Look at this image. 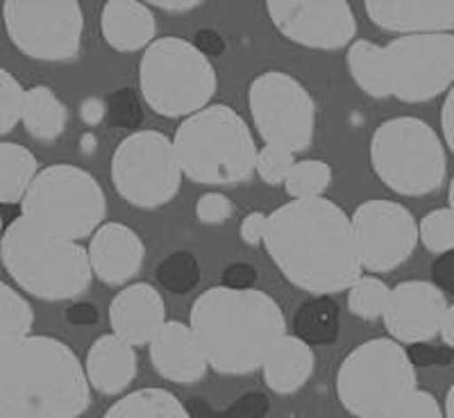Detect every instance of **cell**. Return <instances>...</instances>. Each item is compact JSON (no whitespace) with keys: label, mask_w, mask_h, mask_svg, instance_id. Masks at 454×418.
Returning a JSON list of instances; mask_svg holds the SVG:
<instances>
[{"label":"cell","mask_w":454,"mask_h":418,"mask_svg":"<svg viewBox=\"0 0 454 418\" xmlns=\"http://www.w3.org/2000/svg\"><path fill=\"white\" fill-rule=\"evenodd\" d=\"M248 107L263 146L302 153L314 144L316 103L291 73L266 71L250 83Z\"/></svg>","instance_id":"obj_11"},{"label":"cell","mask_w":454,"mask_h":418,"mask_svg":"<svg viewBox=\"0 0 454 418\" xmlns=\"http://www.w3.org/2000/svg\"><path fill=\"white\" fill-rule=\"evenodd\" d=\"M448 298L434 282L404 280L391 287L382 320L388 336L397 343H425L441 335Z\"/></svg>","instance_id":"obj_16"},{"label":"cell","mask_w":454,"mask_h":418,"mask_svg":"<svg viewBox=\"0 0 454 418\" xmlns=\"http://www.w3.org/2000/svg\"><path fill=\"white\" fill-rule=\"evenodd\" d=\"M35 326L30 303L7 282H0V351L27 339Z\"/></svg>","instance_id":"obj_29"},{"label":"cell","mask_w":454,"mask_h":418,"mask_svg":"<svg viewBox=\"0 0 454 418\" xmlns=\"http://www.w3.org/2000/svg\"><path fill=\"white\" fill-rule=\"evenodd\" d=\"M150 362L164 380L184 387L200 383L209 368L192 326L182 320H166L150 341Z\"/></svg>","instance_id":"obj_20"},{"label":"cell","mask_w":454,"mask_h":418,"mask_svg":"<svg viewBox=\"0 0 454 418\" xmlns=\"http://www.w3.org/2000/svg\"><path fill=\"white\" fill-rule=\"evenodd\" d=\"M372 26L407 35H454V0H366Z\"/></svg>","instance_id":"obj_17"},{"label":"cell","mask_w":454,"mask_h":418,"mask_svg":"<svg viewBox=\"0 0 454 418\" xmlns=\"http://www.w3.org/2000/svg\"><path fill=\"white\" fill-rule=\"evenodd\" d=\"M67 107L55 96L51 87L36 84L27 91L26 112H23V125L27 135L36 141H55L67 130Z\"/></svg>","instance_id":"obj_25"},{"label":"cell","mask_w":454,"mask_h":418,"mask_svg":"<svg viewBox=\"0 0 454 418\" xmlns=\"http://www.w3.org/2000/svg\"><path fill=\"white\" fill-rule=\"evenodd\" d=\"M186 409H189L192 418H266V414L270 412V400L266 393L248 391L243 393L239 400H234L230 407L214 409L205 398L192 396L186 403Z\"/></svg>","instance_id":"obj_32"},{"label":"cell","mask_w":454,"mask_h":418,"mask_svg":"<svg viewBox=\"0 0 454 418\" xmlns=\"http://www.w3.org/2000/svg\"><path fill=\"white\" fill-rule=\"evenodd\" d=\"M189 326L209 368L221 375H250L286 335V319L275 298L257 289L212 287L193 300Z\"/></svg>","instance_id":"obj_2"},{"label":"cell","mask_w":454,"mask_h":418,"mask_svg":"<svg viewBox=\"0 0 454 418\" xmlns=\"http://www.w3.org/2000/svg\"><path fill=\"white\" fill-rule=\"evenodd\" d=\"M266 227H269V214L259 212V209L246 214L241 221V241L246 246H259L266 237Z\"/></svg>","instance_id":"obj_42"},{"label":"cell","mask_w":454,"mask_h":418,"mask_svg":"<svg viewBox=\"0 0 454 418\" xmlns=\"http://www.w3.org/2000/svg\"><path fill=\"white\" fill-rule=\"evenodd\" d=\"M100 32L114 51H145L157 42V19L153 7L139 0H109L100 12Z\"/></svg>","instance_id":"obj_21"},{"label":"cell","mask_w":454,"mask_h":418,"mask_svg":"<svg viewBox=\"0 0 454 418\" xmlns=\"http://www.w3.org/2000/svg\"><path fill=\"white\" fill-rule=\"evenodd\" d=\"M295 336L307 341L309 346L332 343L339 336L340 314L339 305L330 296H314L302 303L294 319Z\"/></svg>","instance_id":"obj_28"},{"label":"cell","mask_w":454,"mask_h":418,"mask_svg":"<svg viewBox=\"0 0 454 418\" xmlns=\"http://www.w3.org/2000/svg\"><path fill=\"white\" fill-rule=\"evenodd\" d=\"M103 418H192V414L176 393L148 387L116 400Z\"/></svg>","instance_id":"obj_27"},{"label":"cell","mask_w":454,"mask_h":418,"mask_svg":"<svg viewBox=\"0 0 454 418\" xmlns=\"http://www.w3.org/2000/svg\"><path fill=\"white\" fill-rule=\"evenodd\" d=\"M409 359L413 367L427 368V367H448L454 359V351L448 346H432L429 341L425 343H413L409 346Z\"/></svg>","instance_id":"obj_40"},{"label":"cell","mask_w":454,"mask_h":418,"mask_svg":"<svg viewBox=\"0 0 454 418\" xmlns=\"http://www.w3.org/2000/svg\"><path fill=\"white\" fill-rule=\"evenodd\" d=\"M105 103H107V119L116 128L135 130L141 125V105L132 89H116Z\"/></svg>","instance_id":"obj_37"},{"label":"cell","mask_w":454,"mask_h":418,"mask_svg":"<svg viewBox=\"0 0 454 418\" xmlns=\"http://www.w3.org/2000/svg\"><path fill=\"white\" fill-rule=\"evenodd\" d=\"M173 146L182 176L193 185H241L254 173L259 148L241 114L209 105L177 125Z\"/></svg>","instance_id":"obj_5"},{"label":"cell","mask_w":454,"mask_h":418,"mask_svg":"<svg viewBox=\"0 0 454 418\" xmlns=\"http://www.w3.org/2000/svg\"><path fill=\"white\" fill-rule=\"evenodd\" d=\"M150 7H155V10L161 12H173V14H184V12H192L202 7V0H182V3H153Z\"/></svg>","instance_id":"obj_48"},{"label":"cell","mask_w":454,"mask_h":418,"mask_svg":"<svg viewBox=\"0 0 454 418\" xmlns=\"http://www.w3.org/2000/svg\"><path fill=\"white\" fill-rule=\"evenodd\" d=\"M36 176H39V162L32 150L14 141L0 144V201L3 205L23 202Z\"/></svg>","instance_id":"obj_24"},{"label":"cell","mask_w":454,"mask_h":418,"mask_svg":"<svg viewBox=\"0 0 454 418\" xmlns=\"http://www.w3.org/2000/svg\"><path fill=\"white\" fill-rule=\"evenodd\" d=\"M157 282L176 296L192 294L200 282V264L189 250H177L157 264Z\"/></svg>","instance_id":"obj_31"},{"label":"cell","mask_w":454,"mask_h":418,"mask_svg":"<svg viewBox=\"0 0 454 418\" xmlns=\"http://www.w3.org/2000/svg\"><path fill=\"white\" fill-rule=\"evenodd\" d=\"M388 291H391V287L382 278L362 275L348 289V310H350V314L359 316L364 320L380 319L387 310Z\"/></svg>","instance_id":"obj_33"},{"label":"cell","mask_w":454,"mask_h":418,"mask_svg":"<svg viewBox=\"0 0 454 418\" xmlns=\"http://www.w3.org/2000/svg\"><path fill=\"white\" fill-rule=\"evenodd\" d=\"M448 202H450L448 207H452V209H454V176H452V180H450V189H448Z\"/></svg>","instance_id":"obj_51"},{"label":"cell","mask_w":454,"mask_h":418,"mask_svg":"<svg viewBox=\"0 0 454 418\" xmlns=\"http://www.w3.org/2000/svg\"><path fill=\"white\" fill-rule=\"evenodd\" d=\"M416 389V367L395 339H368L336 368V396L355 418H387Z\"/></svg>","instance_id":"obj_8"},{"label":"cell","mask_w":454,"mask_h":418,"mask_svg":"<svg viewBox=\"0 0 454 418\" xmlns=\"http://www.w3.org/2000/svg\"><path fill=\"white\" fill-rule=\"evenodd\" d=\"M441 339L450 351H454V305H448V312L441 323Z\"/></svg>","instance_id":"obj_49"},{"label":"cell","mask_w":454,"mask_h":418,"mask_svg":"<svg viewBox=\"0 0 454 418\" xmlns=\"http://www.w3.org/2000/svg\"><path fill=\"white\" fill-rule=\"evenodd\" d=\"M112 185L125 202L141 209L168 205L182 185L173 139L157 130L125 137L112 155Z\"/></svg>","instance_id":"obj_10"},{"label":"cell","mask_w":454,"mask_h":418,"mask_svg":"<svg viewBox=\"0 0 454 418\" xmlns=\"http://www.w3.org/2000/svg\"><path fill=\"white\" fill-rule=\"evenodd\" d=\"M387 418H445V414L432 393L413 389Z\"/></svg>","instance_id":"obj_38"},{"label":"cell","mask_w":454,"mask_h":418,"mask_svg":"<svg viewBox=\"0 0 454 418\" xmlns=\"http://www.w3.org/2000/svg\"><path fill=\"white\" fill-rule=\"evenodd\" d=\"M348 68H350V75L356 87L362 89L366 96L377 100L391 99L384 46L368 42V39H356L348 48Z\"/></svg>","instance_id":"obj_26"},{"label":"cell","mask_w":454,"mask_h":418,"mask_svg":"<svg viewBox=\"0 0 454 418\" xmlns=\"http://www.w3.org/2000/svg\"><path fill=\"white\" fill-rule=\"evenodd\" d=\"M259 282V271L253 264L234 262L221 275V284L227 289H254Z\"/></svg>","instance_id":"obj_41"},{"label":"cell","mask_w":454,"mask_h":418,"mask_svg":"<svg viewBox=\"0 0 454 418\" xmlns=\"http://www.w3.org/2000/svg\"><path fill=\"white\" fill-rule=\"evenodd\" d=\"M432 278L443 294L454 296V250L436 257V262L432 264Z\"/></svg>","instance_id":"obj_43"},{"label":"cell","mask_w":454,"mask_h":418,"mask_svg":"<svg viewBox=\"0 0 454 418\" xmlns=\"http://www.w3.org/2000/svg\"><path fill=\"white\" fill-rule=\"evenodd\" d=\"M93 275L103 284L119 287L129 282L144 266L145 246L139 234L123 223H105L87 246Z\"/></svg>","instance_id":"obj_19"},{"label":"cell","mask_w":454,"mask_h":418,"mask_svg":"<svg viewBox=\"0 0 454 418\" xmlns=\"http://www.w3.org/2000/svg\"><path fill=\"white\" fill-rule=\"evenodd\" d=\"M107 198L89 170L55 164L39 170L21 202V217L42 233L67 241L93 237L105 225Z\"/></svg>","instance_id":"obj_9"},{"label":"cell","mask_w":454,"mask_h":418,"mask_svg":"<svg viewBox=\"0 0 454 418\" xmlns=\"http://www.w3.org/2000/svg\"><path fill=\"white\" fill-rule=\"evenodd\" d=\"M275 30L311 51H339L355 43L356 19L346 0H269Z\"/></svg>","instance_id":"obj_15"},{"label":"cell","mask_w":454,"mask_h":418,"mask_svg":"<svg viewBox=\"0 0 454 418\" xmlns=\"http://www.w3.org/2000/svg\"><path fill=\"white\" fill-rule=\"evenodd\" d=\"M419 237L425 248L434 255L454 250V209L439 207L425 214L419 223Z\"/></svg>","instance_id":"obj_34"},{"label":"cell","mask_w":454,"mask_h":418,"mask_svg":"<svg viewBox=\"0 0 454 418\" xmlns=\"http://www.w3.org/2000/svg\"><path fill=\"white\" fill-rule=\"evenodd\" d=\"M371 166L387 189L400 196L439 192L448 173L445 144L419 116H395L371 137Z\"/></svg>","instance_id":"obj_7"},{"label":"cell","mask_w":454,"mask_h":418,"mask_svg":"<svg viewBox=\"0 0 454 418\" xmlns=\"http://www.w3.org/2000/svg\"><path fill=\"white\" fill-rule=\"evenodd\" d=\"M362 266L388 273L403 266L419 246V223L403 202L366 201L350 217Z\"/></svg>","instance_id":"obj_14"},{"label":"cell","mask_w":454,"mask_h":418,"mask_svg":"<svg viewBox=\"0 0 454 418\" xmlns=\"http://www.w3.org/2000/svg\"><path fill=\"white\" fill-rule=\"evenodd\" d=\"M443 414H445V418H454V383H452V387L448 389V393H445Z\"/></svg>","instance_id":"obj_50"},{"label":"cell","mask_w":454,"mask_h":418,"mask_svg":"<svg viewBox=\"0 0 454 418\" xmlns=\"http://www.w3.org/2000/svg\"><path fill=\"white\" fill-rule=\"evenodd\" d=\"M332 166L323 160H300L291 169L284 182V192L291 201H309L323 198L327 186L332 185Z\"/></svg>","instance_id":"obj_30"},{"label":"cell","mask_w":454,"mask_h":418,"mask_svg":"<svg viewBox=\"0 0 454 418\" xmlns=\"http://www.w3.org/2000/svg\"><path fill=\"white\" fill-rule=\"evenodd\" d=\"M391 99L427 103L454 87V35H407L384 46Z\"/></svg>","instance_id":"obj_13"},{"label":"cell","mask_w":454,"mask_h":418,"mask_svg":"<svg viewBox=\"0 0 454 418\" xmlns=\"http://www.w3.org/2000/svg\"><path fill=\"white\" fill-rule=\"evenodd\" d=\"M441 135H443V144L454 155V87L445 93L443 107H441Z\"/></svg>","instance_id":"obj_46"},{"label":"cell","mask_w":454,"mask_h":418,"mask_svg":"<svg viewBox=\"0 0 454 418\" xmlns=\"http://www.w3.org/2000/svg\"><path fill=\"white\" fill-rule=\"evenodd\" d=\"M263 248L279 273L311 296L350 289L362 278L352 221L334 201H289L269 214Z\"/></svg>","instance_id":"obj_1"},{"label":"cell","mask_w":454,"mask_h":418,"mask_svg":"<svg viewBox=\"0 0 454 418\" xmlns=\"http://www.w3.org/2000/svg\"><path fill=\"white\" fill-rule=\"evenodd\" d=\"M84 371L89 384L103 396L123 393L137 377V352L135 346L121 336L103 335L93 341L84 357Z\"/></svg>","instance_id":"obj_22"},{"label":"cell","mask_w":454,"mask_h":418,"mask_svg":"<svg viewBox=\"0 0 454 418\" xmlns=\"http://www.w3.org/2000/svg\"><path fill=\"white\" fill-rule=\"evenodd\" d=\"M91 405L84 362L48 335L0 351V418H78Z\"/></svg>","instance_id":"obj_3"},{"label":"cell","mask_w":454,"mask_h":418,"mask_svg":"<svg viewBox=\"0 0 454 418\" xmlns=\"http://www.w3.org/2000/svg\"><path fill=\"white\" fill-rule=\"evenodd\" d=\"M295 164L294 153L282 148H270V146H263L259 148L257 155V166H254V173L263 180V185L269 186H284L286 177H289L291 169Z\"/></svg>","instance_id":"obj_36"},{"label":"cell","mask_w":454,"mask_h":418,"mask_svg":"<svg viewBox=\"0 0 454 418\" xmlns=\"http://www.w3.org/2000/svg\"><path fill=\"white\" fill-rule=\"evenodd\" d=\"M193 46L207 57H218L225 51L223 36L218 35L216 30H212V28H202V30H198L196 36H193Z\"/></svg>","instance_id":"obj_45"},{"label":"cell","mask_w":454,"mask_h":418,"mask_svg":"<svg viewBox=\"0 0 454 418\" xmlns=\"http://www.w3.org/2000/svg\"><path fill=\"white\" fill-rule=\"evenodd\" d=\"M80 119L91 125V128H96V125L107 119V103H103L100 99H87L80 105Z\"/></svg>","instance_id":"obj_47"},{"label":"cell","mask_w":454,"mask_h":418,"mask_svg":"<svg viewBox=\"0 0 454 418\" xmlns=\"http://www.w3.org/2000/svg\"><path fill=\"white\" fill-rule=\"evenodd\" d=\"M316 355L307 341L284 335L263 362V383L273 393L291 396L300 391L314 375Z\"/></svg>","instance_id":"obj_23"},{"label":"cell","mask_w":454,"mask_h":418,"mask_svg":"<svg viewBox=\"0 0 454 418\" xmlns=\"http://www.w3.org/2000/svg\"><path fill=\"white\" fill-rule=\"evenodd\" d=\"M139 87L153 112L184 121L209 107L218 80L209 57L193 42L161 36L141 55Z\"/></svg>","instance_id":"obj_6"},{"label":"cell","mask_w":454,"mask_h":418,"mask_svg":"<svg viewBox=\"0 0 454 418\" xmlns=\"http://www.w3.org/2000/svg\"><path fill=\"white\" fill-rule=\"evenodd\" d=\"M27 91L7 68H0V135H10L23 123Z\"/></svg>","instance_id":"obj_35"},{"label":"cell","mask_w":454,"mask_h":418,"mask_svg":"<svg viewBox=\"0 0 454 418\" xmlns=\"http://www.w3.org/2000/svg\"><path fill=\"white\" fill-rule=\"evenodd\" d=\"M112 332L129 346H150L166 323V305L160 291L148 282L128 284L109 305Z\"/></svg>","instance_id":"obj_18"},{"label":"cell","mask_w":454,"mask_h":418,"mask_svg":"<svg viewBox=\"0 0 454 418\" xmlns=\"http://www.w3.org/2000/svg\"><path fill=\"white\" fill-rule=\"evenodd\" d=\"M3 21L14 48L39 62L80 55L84 12L78 0H5Z\"/></svg>","instance_id":"obj_12"},{"label":"cell","mask_w":454,"mask_h":418,"mask_svg":"<svg viewBox=\"0 0 454 418\" xmlns=\"http://www.w3.org/2000/svg\"><path fill=\"white\" fill-rule=\"evenodd\" d=\"M232 214V202L225 193L207 192L198 198L196 202V217L205 225H221Z\"/></svg>","instance_id":"obj_39"},{"label":"cell","mask_w":454,"mask_h":418,"mask_svg":"<svg viewBox=\"0 0 454 418\" xmlns=\"http://www.w3.org/2000/svg\"><path fill=\"white\" fill-rule=\"evenodd\" d=\"M0 259L19 289L51 303L78 298L96 278L84 246L51 237L23 217L5 225Z\"/></svg>","instance_id":"obj_4"},{"label":"cell","mask_w":454,"mask_h":418,"mask_svg":"<svg viewBox=\"0 0 454 418\" xmlns=\"http://www.w3.org/2000/svg\"><path fill=\"white\" fill-rule=\"evenodd\" d=\"M64 319L75 327L96 326L98 323V307L91 305V303H73L64 312Z\"/></svg>","instance_id":"obj_44"}]
</instances>
